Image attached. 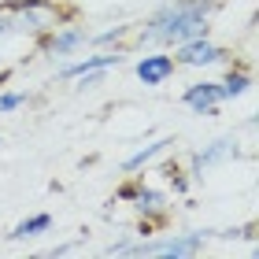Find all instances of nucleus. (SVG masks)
I'll use <instances>...</instances> for the list:
<instances>
[{
  "label": "nucleus",
  "mask_w": 259,
  "mask_h": 259,
  "mask_svg": "<svg viewBox=\"0 0 259 259\" xmlns=\"http://www.w3.org/2000/svg\"><path fill=\"white\" fill-rule=\"evenodd\" d=\"M226 0H163L141 22H134L137 49H174V45L215 30Z\"/></svg>",
  "instance_id": "f257e3e1"
},
{
  "label": "nucleus",
  "mask_w": 259,
  "mask_h": 259,
  "mask_svg": "<svg viewBox=\"0 0 259 259\" xmlns=\"http://www.w3.org/2000/svg\"><path fill=\"white\" fill-rule=\"evenodd\" d=\"M219 237V230H152V233H122L119 241H111L104 255L119 259H196L211 248V241Z\"/></svg>",
  "instance_id": "f03ea898"
},
{
  "label": "nucleus",
  "mask_w": 259,
  "mask_h": 259,
  "mask_svg": "<svg viewBox=\"0 0 259 259\" xmlns=\"http://www.w3.org/2000/svg\"><path fill=\"white\" fill-rule=\"evenodd\" d=\"M115 200L134 211L137 233H152L174 222V196L159 182H148L145 174H126L115 189Z\"/></svg>",
  "instance_id": "7ed1b4c3"
},
{
  "label": "nucleus",
  "mask_w": 259,
  "mask_h": 259,
  "mask_svg": "<svg viewBox=\"0 0 259 259\" xmlns=\"http://www.w3.org/2000/svg\"><path fill=\"white\" fill-rule=\"evenodd\" d=\"M0 11H4L15 41L30 45V49L52 26H60L67 19H78V8L67 4V0H0Z\"/></svg>",
  "instance_id": "20e7f679"
},
{
  "label": "nucleus",
  "mask_w": 259,
  "mask_h": 259,
  "mask_svg": "<svg viewBox=\"0 0 259 259\" xmlns=\"http://www.w3.org/2000/svg\"><path fill=\"white\" fill-rule=\"evenodd\" d=\"M126 49H85L70 60L56 63V81H63L70 89H97L108 74L126 67Z\"/></svg>",
  "instance_id": "39448f33"
},
{
  "label": "nucleus",
  "mask_w": 259,
  "mask_h": 259,
  "mask_svg": "<svg viewBox=\"0 0 259 259\" xmlns=\"http://www.w3.org/2000/svg\"><path fill=\"white\" fill-rule=\"evenodd\" d=\"M170 56H174V63H178V70H196V74L222 70L233 60V52L222 41H215V33H200V37H189L182 45H174Z\"/></svg>",
  "instance_id": "423d86ee"
},
{
  "label": "nucleus",
  "mask_w": 259,
  "mask_h": 259,
  "mask_svg": "<svg viewBox=\"0 0 259 259\" xmlns=\"http://www.w3.org/2000/svg\"><path fill=\"white\" fill-rule=\"evenodd\" d=\"M85 49H89V22H81V15L52 26L41 41H33V56H41L49 63H63V60H70V56H78Z\"/></svg>",
  "instance_id": "0eeeda50"
},
{
  "label": "nucleus",
  "mask_w": 259,
  "mask_h": 259,
  "mask_svg": "<svg viewBox=\"0 0 259 259\" xmlns=\"http://www.w3.org/2000/svg\"><path fill=\"white\" fill-rule=\"evenodd\" d=\"M237 159H241V141H237V134H219V137L204 141L200 148H193L182 163L189 167V174L200 182L204 174L219 170V167H230V163H237Z\"/></svg>",
  "instance_id": "6e6552de"
},
{
  "label": "nucleus",
  "mask_w": 259,
  "mask_h": 259,
  "mask_svg": "<svg viewBox=\"0 0 259 259\" xmlns=\"http://www.w3.org/2000/svg\"><path fill=\"white\" fill-rule=\"evenodd\" d=\"M130 70H134L137 85H145V89H163L182 74L170 49H137V56L130 60Z\"/></svg>",
  "instance_id": "1a4fd4ad"
},
{
  "label": "nucleus",
  "mask_w": 259,
  "mask_h": 259,
  "mask_svg": "<svg viewBox=\"0 0 259 259\" xmlns=\"http://www.w3.org/2000/svg\"><path fill=\"white\" fill-rule=\"evenodd\" d=\"M178 100H182V108L189 111V115H196V119H215V115L226 108L222 85H219V78H211V74L189 81V85L182 89V97H178Z\"/></svg>",
  "instance_id": "9d476101"
},
{
  "label": "nucleus",
  "mask_w": 259,
  "mask_h": 259,
  "mask_svg": "<svg viewBox=\"0 0 259 259\" xmlns=\"http://www.w3.org/2000/svg\"><path fill=\"white\" fill-rule=\"evenodd\" d=\"M174 141L170 134H163V137H148V141H141L137 148H130L126 156H122V163H119V170L122 174H148L156 163L163 159V156H170L174 152Z\"/></svg>",
  "instance_id": "9b49d317"
},
{
  "label": "nucleus",
  "mask_w": 259,
  "mask_h": 259,
  "mask_svg": "<svg viewBox=\"0 0 259 259\" xmlns=\"http://www.w3.org/2000/svg\"><path fill=\"white\" fill-rule=\"evenodd\" d=\"M49 233H56V215L52 211H30L8 230V244H30V241L49 237Z\"/></svg>",
  "instance_id": "f8f14e48"
},
{
  "label": "nucleus",
  "mask_w": 259,
  "mask_h": 259,
  "mask_svg": "<svg viewBox=\"0 0 259 259\" xmlns=\"http://www.w3.org/2000/svg\"><path fill=\"white\" fill-rule=\"evenodd\" d=\"M156 170H159V185H163V189H167L174 200H189V193H193L196 178L189 174V167H185L182 159H170V156H163V159L156 163Z\"/></svg>",
  "instance_id": "ddd939ff"
},
{
  "label": "nucleus",
  "mask_w": 259,
  "mask_h": 259,
  "mask_svg": "<svg viewBox=\"0 0 259 259\" xmlns=\"http://www.w3.org/2000/svg\"><path fill=\"white\" fill-rule=\"evenodd\" d=\"M219 85H222V97H226V104H237V100H244V97L252 93L255 74H252L248 63L230 60L226 67H222V74H219Z\"/></svg>",
  "instance_id": "4468645a"
},
{
  "label": "nucleus",
  "mask_w": 259,
  "mask_h": 259,
  "mask_svg": "<svg viewBox=\"0 0 259 259\" xmlns=\"http://www.w3.org/2000/svg\"><path fill=\"white\" fill-rule=\"evenodd\" d=\"M134 45V22H111L104 30H89V49H130Z\"/></svg>",
  "instance_id": "2eb2a0df"
},
{
  "label": "nucleus",
  "mask_w": 259,
  "mask_h": 259,
  "mask_svg": "<svg viewBox=\"0 0 259 259\" xmlns=\"http://www.w3.org/2000/svg\"><path fill=\"white\" fill-rule=\"evenodd\" d=\"M30 104H33V93L26 85H0V119L26 111Z\"/></svg>",
  "instance_id": "dca6fc26"
},
{
  "label": "nucleus",
  "mask_w": 259,
  "mask_h": 259,
  "mask_svg": "<svg viewBox=\"0 0 259 259\" xmlns=\"http://www.w3.org/2000/svg\"><path fill=\"white\" fill-rule=\"evenodd\" d=\"M15 33H11V26H8V19H4V11H0V63H4L8 60V52L11 49H15Z\"/></svg>",
  "instance_id": "f3484780"
},
{
  "label": "nucleus",
  "mask_w": 259,
  "mask_h": 259,
  "mask_svg": "<svg viewBox=\"0 0 259 259\" xmlns=\"http://www.w3.org/2000/svg\"><path fill=\"white\" fill-rule=\"evenodd\" d=\"M0 145H4V126H0Z\"/></svg>",
  "instance_id": "a211bd4d"
}]
</instances>
